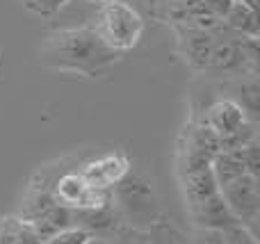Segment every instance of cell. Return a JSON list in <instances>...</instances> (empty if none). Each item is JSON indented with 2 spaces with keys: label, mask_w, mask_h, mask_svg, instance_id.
<instances>
[{
  "label": "cell",
  "mask_w": 260,
  "mask_h": 244,
  "mask_svg": "<svg viewBox=\"0 0 260 244\" xmlns=\"http://www.w3.org/2000/svg\"><path fill=\"white\" fill-rule=\"evenodd\" d=\"M119 59L121 53L110 48L96 27L57 30L46 37L39 48V62L44 66L87 78L108 73Z\"/></svg>",
  "instance_id": "1"
},
{
  "label": "cell",
  "mask_w": 260,
  "mask_h": 244,
  "mask_svg": "<svg viewBox=\"0 0 260 244\" xmlns=\"http://www.w3.org/2000/svg\"><path fill=\"white\" fill-rule=\"evenodd\" d=\"M112 203L123 226L128 228L148 231L155 222H160V205L153 183L142 173L130 171L121 183L112 187Z\"/></svg>",
  "instance_id": "2"
},
{
  "label": "cell",
  "mask_w": 260,
  "mask_h": 244,
  "mask_svg": "<svg viewBox=\"0 0 260 244\" xmlns=\"http://www.w3.org/2000/svg\"><path fill=\"white\" fill-rule=\"evenodd\" d=\"M99 34L105 39V44L117 53H126L135 48L144 34V18L135 7H130L123 0L105 3L99 9Z\"/></svg>",
  "instance_id": "3"
},
{
  "label": "cell",
  "mask_w": 260,
  "mask_h": 244,
  "mask_svg": "<svg viewBox=\"0 0 260 244\" xmlns=\"http://www.w3.org/2000/svg\"><path fill=\"white\" fill-rule=\"evenodd\" d=\"M221 199L226 201L229 210L238 219L240 226L258 237V222H260V181L253 176H240L238 181L229 183L219 190Z\"/></svg>",
  "instance_id": "4"
},
{
  "label": "cell",
  "mask_w": 260,
  "mask_h": 244,
  "mask_svg": "<svg viewBox=\"0 0 260 244\" xmlns=\"http://www.w3.org/2000/svg\"><path fill=\"white\" fill-rule=\"evenodd\" d=\"M219 153V137L203 121L194 123L185 130L178 149V176L194 171V169L210 167L215 155Z\"/></svg>",
  "instance_id": "5"
},
{
  "label": "cell",
  "mask_w": 260,
  "mask_h": 244,
  "mask_svg": "<svg viewBox=\"0 0 260 244\" xmlns=\"http://www.w3.org/2000/svg\"><path fill=\"white\" fill-rule=\"evenodd\" d=\"M133 171V162L126 153L117 151V153H105L101 158H94L78 171L82 181L91 187V190H112L117 183H121L128 173Z\"/></svg>",
  "instance_id": "6"
},
{
  "label": "cell",
  "mask_w": 260,
  "mask_h": 244,
  "mask_svg": "<svg viewBox=\"0 0 260 244\" xmlns=\"http://www.w3.org/2000/svg\"><path fill=\"white\" fill-rule=\"evenodd\" d=\"M71 215H73V226L87 231L91 237L112 240L123 228V222L119 217L114 203L101 205V208H78V210H71Z\"/></svg>",
  "instance_id": "7"
},
{
  "label": "cell",
  "mask_w": 260,
  "mask_h": 244,
  "mask_svg": "<svg viewBox=\"0 0 260 244\" xmlns=\"http://www.w3.org/2000/svg\"><path fill=\"white\" fill-rule=\"evenodd\" d=\"M187 213H189L194 228H208V231L224 233L233 226H240L238 219L233 217V213L229 210V205L221 199L219 192L215 196H210V199H206L203 203L187 208Z\"/></svg>",
  "instance_id": "8"
},
{
  "label": "cell",
  "mask_w": 260,
  "mask_h": 244,
  "mask_svg": "<svg viewBox=\"0 0 260 244\" xmlns=\"http://www.w3.org/2000/svg\"><path fill=\"white\" fill-rule=\"evenodd\" d=\"M247 121H251V119H249L247 114H244V110L231 98L215 100V103L206 110V114H203V123H206L219 140L238 132Z\"/></svg>",
  "instance_id": "9"
},
{
  "label": "cell",
  "mask_w": 260,
  "mask_h": 244,
  "mask_svg": "<svg viewBox=\"0 0 260 244\" xmlns=\"http://www.w3.org/2000/svg\"><path fill=\"white\" fill-rule=\"evenodd\" d=\"M180 37V53L185 62L197 71H208L212 55V46L217 41V32H203V30H178Z\"/></svg>",
  "instance_id": "10"
},
{
  "label": "cell",
  "mask_w": 260,
  "mask_h": 244,
  "mask_svg": "<svg viewBox=\"0 0 260 244\" xmlns=\"http://www.w3.org/2000/svg\"><path fill=\"white\" fill-rule=\"evenodd\" d=\"M180 183V192H183V201L187 208L192 205L203 203L206 199L215 196L219 192V185H217L215 176H212V169L210 167H203V169H194V171L187 173H180L178 176Z\"/></svg>",
  "instance_id": "11"
},
{
  "label": "cell",
  "mask_w": 260,
  "mask_h": 244,
  "mask_svg": "<svg viewBox=\"0 0 260 244\" xmlns=\"http://www.w3.org/2000/svg\"><path fill=\"white\" fill-rule=\"evenodd\" d=\"M224 23V30L231 32L235 37H242V39H258V14L253 7L233 0V5L229 7V12L221 18Z\"/></svg>",
  "instance_id": "12"
},
{
  "label": "cell",
  "mask_w": 260,
  "mask_h": 244,
  "mask_svg": "<svg viewBox=\"0 0 260 244\" xmlns=\"http://www.w3.org/2000/svg\"><path fill=\"white\" fill-rule=\"evenodd\" d=\"M27 228H30L32 233H35L37 237H39L41 242H46L50 235H55L57 231H62V228H69L73 226V215H71V208H67V205H53L50 210H46L41 217L32 219L30 224H25Z\"/></svg>",
  "instance_id": "13"
},
{
  "label": "cell",
  "mask_w": 260,
  "mask_h": 244,
  "mask_svg": "<svg viewBox=\"0 0 260 244\" xmlns=\"http://www.w3.org/2000/svg\"><path fill=\"white\" fill-rule=\"evenodd\" d=\"M233 91L235 94L231 96V100L240 105L244 110L249 119L253 123H258V110H260V87H258V78L256 76H242V80H238L233 85Z\"/></svg>",
  "instance_id": "14"
},
{
  "label": "cell",
  "mask_w": 260,
  "mask_h": 244,
  "mask_svg": "<svg viewBox=\"0 0 260 244\" xmlns=\"http://www.w3.org/2000/svg\"><path fill=\"white\" fill-rule=\"evenodd\" d=\"M210 169H212V176H215L219 190L247 173L242 167V160H240V155L235 151H219L215 155V160L210 162Z\"/></svg>",
  "instance_id": "15"
},
{
  "label": "cell",
  "mask_w": 260,
  "mask_h": 244,
  "mask_svg": "<svg viewBox=\"0 0 260 244\" xmlns=\"http://www.w3.org/2000/svg\"><path fill=\"white\" fill-rule=\"evenodd\" d=\"M146 233H148V242L151 244H189V240H185V235L178 228L162 222V219L153 224Z\"/></svg>",
  "instance_id": "16"
},
{
  "label": "cell",
  "mask_w": 260,
  "mask_h": 244,
  "mask_svg": "<svg viewBox=\"0 0 260 244\" xmlns=\"http://www.w3.org/2000/svg\"><path fill=\"white\" fill-rule=\"evenodd\" d=\"M235 153L242 160V167H244V171H247V176L258 178L260 176V142H258V137L249 142L247 146L238 149Z\"/></svg>",
  "instance_id": "17"
},
{
  "label": "cell",
  "mask_w": 260,
  "mask_h": 244,
  "mask_svg": "<svg viewBox=\"0 0 260 244\" xmlns=\"http://www.w3.org/2000/svg\"><path fill=\"white\" fill-rule=\"evenodd\" d=\"M89 240H91V235L87 231H82L78 226H69V228L57 231L55 235H50L44 244H87Z\"/></svg>",
  "instance_id": "18"
},
{
  "label": "cell",
  "mask_w": 260,
  "mask_h": 244,
  "mask_svg": "<svg viewBox=\"0 0 260 244\" xmlns=\"http://www.w3.org/2000/svg\"><path fill=\"white\" fill-rule=\"evenodd\" d=\"M110 244H151V242H148V233L146 231H137V228L123 226L121 231L110 240Z\"/></svg>",
  "instance_id": "19"
},
{
  "label": "cell",
  "mask_w": 260,
  "mask_h": 244,
  "mask_svg": "<svg viewBox=\"0 0 260 244\" xmlns=\"http://www.w3.org/2000/svg\"><path fill=\"white\" fill-rule=\"evenodd\" d=\"M69 3L71 0H32V3H25V7L30 12L39 14V16H50V14L59 12L62 7H67Z\"/></svg>",
  "instance_id": "20"
},
{
  "label": "cell",
  "mask_w": 260,
  "mask_h": 244,
  "mask_svg": "<svg viewBox=\"0 0 260 244\" xmlns=\"http://www.w3.org/2000/svg\"><path fill=\"white\" fill-rule=\"evenodd\" d=\"M224 244H258V237L244 226H233L224 231Z\"/></svg>",
  "instance_id": "21"
},
{
  "label": "cell",
  "mask_w": 260,
  "mask_h": 244,
  "mask_svg": "<svg viewBox=\"0 0 260 244\" xmlns=\"http://www.w3.org/2000/svg\"><path fill=\"white\" fill-rule=\"evenodd\" d=\"M189 244H224V233L208 231V228H194Z\"/></svg>",
  "instance_id": "22"
},
{
  "label": "cell",
  "mask_w": 260,
  "mask_h": 244,
  "mask_svg": "<svg viewBox=\"0 0 260 244\" xmlns=\"http://www.w3.org/2000/svg\"><path fill=\"white\" fill-rule=\"evenodd\" d=\"M87 244H110V240H105V237H91Z\"/></svg>",
  "instance_id": "23"
},
{
  "label": "cell",
  "mask_w": 260,
  "mask_h": 244,
  "mask_svg": "<svg viewBox=\"0 0 260 244\" xmlns=\"http://www.w3.org/2000/svg\"><path fill=\"white\" fill-rule=\"evenodd\" d=\"M78 3H101V5H105V3H114V0H78Z\"/></svg>",
  "instance_id": "24"
},
{
  "label": "cell",
  "mask_w": 260,
  "mask_h": 244,
  "mask_svg": "<svg viewBox=\"0 0 260 244\" xmlns=\"http://www.w3.org/2000/svg\"><path fill=\"white\" fill-rule=\"evenodd\" d=\"M23 3H32V0H23Z\"/></svg>",
  "instance_id": "25"
}]
</instances>
